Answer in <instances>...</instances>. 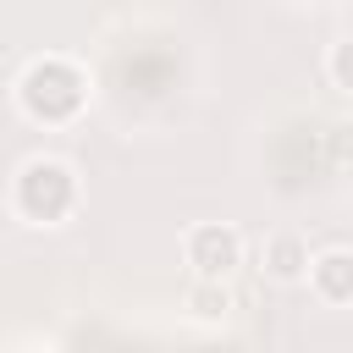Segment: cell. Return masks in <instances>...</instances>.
Here are the masks:
<instances>
[{
  "mask_svg": "<svg viewBox=\"0 0 353 353\" xmlns=\"http://www.w3.org/2000/svg\"><path fill=\"white\" fill-rule=\"evenodd\" d=\"M17 105L33 116V121H72L83 110V72L61 55L50 61H33L17 83Z\"/></svg>",
  "mask_w": 353,
  "mask_h": 353,
  "instance_id": "6da1fadb",
  "label": "cell"
},
{
  "mask_svg": "<svg viewBox=\"0 0 353 353\" xmlns=\"http://www.w3.org/2000/svg\"><path fill=\"white\" fill-rule=\"evenodd\" d=\"M77 199V176L66 160H50V154H33L22 171H17V210L28 221H61Z\"/></svg>",
  "mask_w": 353,
  "mask_h": 353,
  "instance_id": "7a4b0ae2",
  "label": "cell"
},
{
  "mask_svg": "<svg viewBox=\"0 0 353 353\" xmlns=\"http://www.w3.org/2000/svg\"><path fill=\"white\" fill-rule=\"evenodd\" d=\"M182 254H188V265H193V276L199 281H226L237 265H243V232L237 226H193L188 237H182Z\"/></svg>",
  "mask_w": 353,
  "mask_h": 353,
  "instance_id": "3957f363",
  "label": "cell"
},
{
  "mask_svg": "<svg viewBox=\"0 0 353 353\" xmlns=\"http://www.w3.org/2000/svg\"><path fill=\"white\" fill-rule=\"evenodd\" d=\"M309 287L325 303H353V248H320L309 259Z\"/></svg>",
  "mask_w": 353,
  "mask_h": 353,
  "instance_id": "277c9868",
  "label": "cell"
},
{
  "mask_svg": "<svg viewBox=\"0 0 353 353\" xmlns=\"http://www.w3.org/2000/svg\"><path fill=\"white\" fill-rule=\"evenodd\" d=\"M259 259H265V276L270 281H309V243L298 237V232H270L265 237V248H259Z\"/></svg>",
  "mask_w": 353,
  "mask_h": 353,
  "instance_id": "5b68a950",
  "label": "cell"
},
{
  "mask_svg": "<svg viewBox=\"0 0 353 353\" xmlns=\"http://www.w3.org/2000/svg\"><path fill=\"white\" fill-rule=\"evenodd\" d=\"M188 309H193L199 320H221V314L232 309V292H226L221 281H193V287H188Z\"/></svg>",
  "mask_w": 353,
  "mask_h": 353,
  "instance_id": "8992f818",
  "label": "cell"
},
{
  "mask_svg": "<svg viewBox=\"0 0 353 353\" xmlns=\"http://www.w3.org/2000/svg\"><path fill=\"white\" fill-rule=\"evenodd\" d=\"M325 72H331V83H336V88H347V94H353V33L331 44V55H325Z\"/></svg>",
  "mask_w": 353,
  "mask_h": 353,
  "instance_id": "52a82bcc",
  "label": "cell"
},
{
  "mask_svg": "<svg viewBox=\"0 0 353 353\" xmlns=\"http://www.w3.org/2000/svg\"><path fill=\"white\" fill-rule=\"evenodd\" d=\"M331 132H336V154H331V165H353V121H336Z\"/></svg>",
  "mask_w": 353,
  "mask_h": 353,
  "instance_id": "ba28073f",
  "label": "cell"
}]
</instances>
